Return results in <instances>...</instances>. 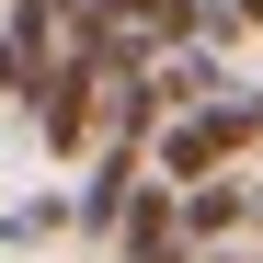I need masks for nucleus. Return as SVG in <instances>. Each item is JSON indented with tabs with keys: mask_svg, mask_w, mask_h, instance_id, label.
Listing matches in <instances>:
<instances>
[{
	"mask_svg": "<svg viewBox=\"0 0 263 263\" xmlns=\"http://www.w3.org/2000/svg\"><path fill=\"white\" fill-rule=\"evenodd\" d=\"M240 149H252L240 92H217V103H195V115H160V126H149V172H160L172 195H183V183H206V172H229Z\"/></svg>",
	"mask_w": 263,
	"mask_h": 263,
	"instance_id": "1",
	"label": "nucleus"
},
{
	"mask_svg": "<svg viewBox=\"0 0 263 263\" xmlns=\"http://www.w3.org/2000/svg\"><path fill=\"white\" fill-rule=\"evenodd\" d=\"M58 229H69V195H34V206L0 217V240H58Z\"/></svg>",
	"mask_w": 263,
	"mask_h": 263,
	"instance_id": "2",
	"label": "nucleus"
},
{
	"mask_svg": "<svg viewBox=\"0 0 263 263\" xmlns=\"http://www.w3.org/2000/svg\"><path fill=\"white\" fill-rule=\"evenodd\" d=\"M34 69H46V58H34V46H23V34H12V23H0V92H34Z\"/></svg>",
	"mask_w": 263,
	"mask_h": 263,
	"instance_id": "3",
	"label": "nucleus"
},
{
	"mask_svg": "<svg viewBox=\"0 0 263 263\" xmlns=\"http://www.w3.org/2000/svg\"><path fill=\"white\" fill-rule=\"evenodd\" d=\"M217 12H229V34H263V0H217Z\"/></svg>",
	"mask_w": 263,
	"mask_h": 263,
	"instance_id": "4",
	"label": "nucleus"
},
{
	"mask_svg": "<svg viewBox=\"0 0 263 263\" xmlns=\"http://www.w3.org/2000/svg\"><path fill=\"white\" fill-rule=\"evenodd\" d=\"M240 115H252V138H263V92H240Z\"/></svg>",
	"mask_w": 263,
	"mask_h": 263,
	"instance_id": "5",
	"label": "nucleus"
}]
</instances>
